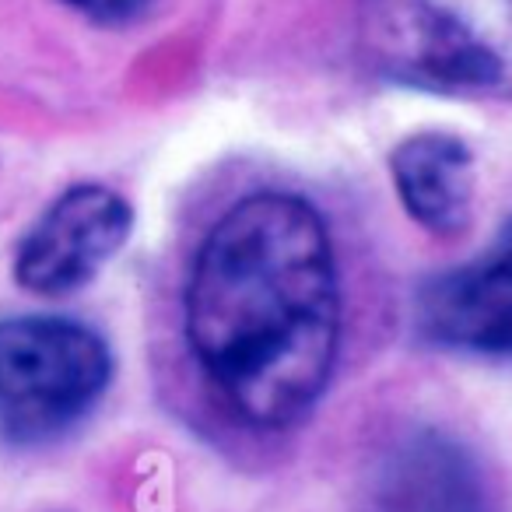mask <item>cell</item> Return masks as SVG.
<instances>
[{"label":"cell","mask_w":512,"mask_h":512,"mask_svg":"<svg viewBox=\"0 0 512 512\" xmlns=\"http://www.w3.org/2000/svg\"><path fill=\"white\" fill-rule=\"evenodd\" d=\"M186 341L253 428L313 411L341 344V281L327 221L292 193H253L204 235L186 285Z\"/></svg>","instance_id":"1"},{"label":"cell","mask_w":512,"mask_h":512,"mask_svg":"<svg viewBox=\"0 0 512 512\" xmlns=\"http://www.w3.org/2000/svg\"><path fill=\"white\" fill-rule=\"evenodd\" d=\"M358 50L393 85L509 102L512 0H362Z\"/></svg>","instance_id":"2"},{"label":"cell","mask_w":512,"mask_h":512,"mask_svg":"<svg viewBox=\"0 0 512 512\" xmlns=\"http://www.w3.org/2000/svg\"><path fill=\"white\" fill-rule=\"evenodd\" d=\"M113 383V351L71 316L0 320V439L43 446L78 428Z\"/></svg>","instance_id":"3"},{"label":"cell","mask_w":512,"mask_h":512,"mask_svg":"<svg viewBox=\"0 0 512 512\" xmlns=\"http://www.w3.org/2000/svg\"><path fill=\"white\" fill-rule=\"evenodd\" d=\"M134 211L127 197L102 183L64 190L22 235L15 281L32 295L60 299L85 288L130 239Z\"/></svg>","instance_id":"4"},{"label":"cell","mask_w":512,"mask_h":512,"mask_svg":"<svg viewBox=\"0 0 512 512\" xmlns=\"http://www.w3.org/2000/svg\"><path fill=\"white\" fill-rule=\"evenodd\" d=\"M355 512H505L484 463L446 432H407L372 460Z\"/></svg>","instance_id":"5"},{"label":"cell","mask_w":512,"mask_h":512,"mask_svg":"<svg viewBox=\"0 0 512 512\" xmlns=\"http://www.w3.org/2000/svg\"><path fill=\"white\" fill-rule=\"evenodd\" d=\"M418 330L463 355H512V218L481 256L421 288Z\"/></svg>","instance_id":"6"},{"label":"cell","mask_w":512,"mask_h":512,"mask_svg":"<svg viewBox=\"0 0 512 512\" xmlns=\"http://www.w3.org/2000/svg\"><path fill=\"white\" fill-rule=\"evenodd\" d=\"M390 176L404 211L432 235H456L474 214V155L453 134L425 130L397 144Z\"/></svg>","instance_id":"7"},{"label":"cell","mask_w":512,"mask_h":512,"mask_svg":"<svg viewBox=\"0 0 512 512\" xmlns=\"http://www.w3.org/2000/svg\"><path fill=\"white\" fill-rule=\"evenodd\" d=\"M95 25H127L148 11L151 0H64Z\"/></svg>","instance_id":"8"}]
</instances>
